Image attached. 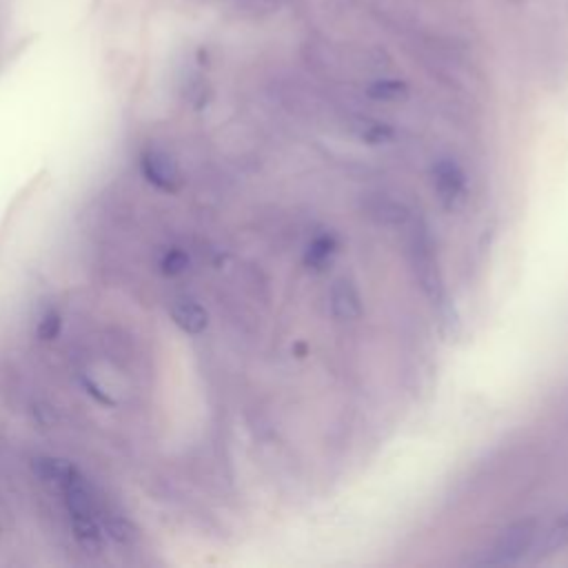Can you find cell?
<instances>
[{"label": "cell", "mask_w": 568, "mask_h": 568, "mask_svg": "<svg viewBox=\"0 0 568 568\" xmlns=\"http://www.w3.org/2000/svg\"><path fill=\"white\" fill-rule=\"evenodd\" d=\"M331 251H333V242H331L328 237H320V240H315V242L311 244V248H308V260H311L313 264H322V262L331 255Z\"/></svg>", "instance_id": "obj_10"}, {"label": "cell", "mask_w": 568, "mask_h": 568, "mask_svg": "<svg viewBox=\"0 0 568 568\" xmlns=\"http://www.w3.org/2000/svg\"><path fill=\"white\" fill-rule=\"evenodd\" d=\"M568 546V510L550 526V530L544 537V550L552 552Z\"/></svg>", "instance_id": "obj_9"}, {"label": "cell", "mask_w": 568, "mask_h": 568, "mask_svg": "<svg viewBox=\"0 0 568 568\" xmlns=\"http://www.w3.org/2000/svg\"><path fill=\"white\" fill-rule=\"evenodd\" d=\"M191 260H189V253L180 246H171V248H164L160 260H158V268L162 275L166 277H175V275H182L186 268H189Z\"/></svg>", "instance_id": "obj_7"}, {"label": "cell", "mask_w": 568, "mask_h": 568, "mask_svg": "<svg viewBox=\"0 0 568 568\" xmlns=\"http://www.w3.org/2000/svg\"><path fill=\"white\" fill-rule=\"evenodd\" d=\"M140 175L162 193H178L182 189V171L171 153L160 146L146 144L138 155Z\"/></svg>", "instance_id": "obj_2"}, {"label": "cell", "mask_w": 568, "mask_h": 568, "mask_svg": "<svg viewBox=\"0 0 568 568\" xmlns=\"http://www.w3.org/2000/svg\"><path fill=\"white\" fill-rule=\"evenodd\" d=\"M331 313L339 322H353L362 315V295L351 280L339 277L331 286Z\"/></svg>", "instance_id": "obj_5"}, {"label": "cell", "mask_w": 568, "mask_h": 568, "mask_svg": "<svg viewBox=\"0 0 568 568\" xmlns=\"http://www.w3.org/2000/svg\"><path fill=\"white\" fill-rule=\"evenodd\" d=\"M433 186L437 191L439 202L446 209H455L466 193V180L462 169L453 160H439L433 166Z\"/></svg>", "instance_id": "obj_3"}, {"label": "cell", "mask_w": 568, "mask_h": 568, "mask_svg": "<svg viewBox=\"0 0 568 568\" xmlns=\"http://www.w3.org/2000/svg\"><path fill=\"white\" fill-rule=\"evenodd\" d=\"M0 532H2V526H0Z\"/></svg>", "instance_id": "obj_11"}, {"label": "cell", "mask_w": 568, "mask_h": 568, "mask_svg": "<svg viewBox=\"0 0 568 568\" xmlns=\"http://www.w3.org/2000/svg\"><path fill=\"white\" fill-rule=\"evenodd\" d=\"M169 317L186 335H200L209 326L206 308L186 295H180L169 304Z\"/></svg>", "instance_id": "obj_4"}, {"label": "cell", "mask_w": 568, "mask_h": 568, "mask_svg": "<svg viewBox=\"0 0 568 568\" xmlns=\"http://www.w3.org/2000/svg\"><path fill=\"white\" fill-rule=\"evenodd\" d=\"M368 95L373 100H382V102H399L408 95V84L395 78H384V80H375L368 87Z\"/></svg>", "instance_id": "obj_6"}, {"label": "cell", "mask_w": 568, "mask_h": 568, "mask_svg": "<svg viewBox=\"0 0 568 568\" xmlns=\"http://www.w3.org/2000/svg\"><path fill=\"white\" fill-rule=\"evenodd\" d=\"M60 331H62V315H60L58 308L49 306V308L40 315V320H38L36 337H38L40 342H53V339L60 335Z\"/></svg>", "instance_id": "obj_8"}, {"label": "cell", "mask_w": 568, "mask_h": 568, "mask_svg": "<svg viewBox=\"0 0 568 568\" xmlns=\"http://www.w3.org/2000/svg\"><path fill=\"white\" fill-rule=\"evenodd\" d=\"M539 532L537 519H519L501 530L493 546L484 552L479 564L484 566H510L524 559V555L535 546Z\"/></svg>", "instance_id": "obj_1"}]
</instances>
